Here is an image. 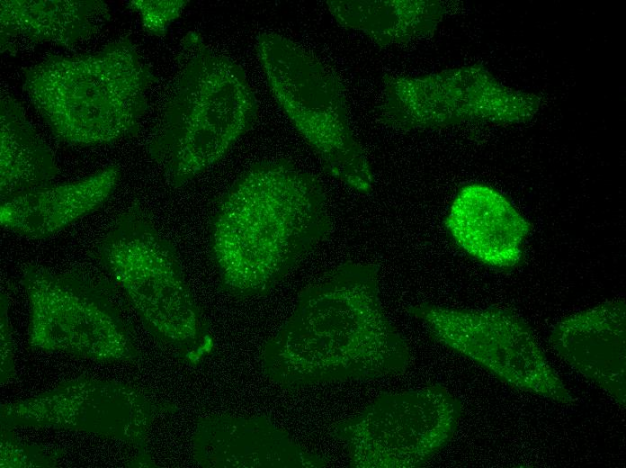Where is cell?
Here are the masks:
<instances>
[{
    "label": "cell",
    "mask_w": 626,
    "mask_h": 468,
    "mask_svg": "<svg viewBox=\"0 0 626 468\" xmlns=\"http://www.w3.org/2000/svg\"><path fill=\"white\" fill-rule=\"evenodd\" d=\"M380 269L347 261L307 284L264 346V374L282 387L300 388L405 373L411 352L384 310Z\"/></svg>",
    "instance_id": "cell-1"
},
{
    "label": "cell",
    "mask_w": 626,
    "mask_h": 468,
    "mask_svg": "<svg viewBox=\"0 0 626 468\" xmlns=\"http://www.w3.org/2000/svg\"><path fill=\"white\" fill-rule=\"evenodd\" d=\"M332 228L316 176L286 158L254 163L221 194L210 218L219 288L237 298L269 293Z\"/></svg>",
    "instance_id": "cell-2"
},
{
    "label": "cell",
    "mask_w": 626,
    "mask_h": 468,
    "mask_svg": "<svg viewBox=\"0 0 626 468\" xmlns=\"http://www.w3.org/2000/svg\"><path fill=\"white\" fill-rule=\"evenodd\" d=\"M148 150L173 188L219 162L254 126L258 104L243 68L190 31Z\"/></svg>",
    "instance_id": "cell-3"
},
{
    "label": "cell",
    "mask_w": 626,
    "mask_h": 468,
    "mask_svg": "<svg viewBox=\"0 0 626 468\" xmlns=\"http://www.w3.org/2000/svg\"><path fill=\"white\" fill-rule=\"evenodd\" d=\"M156 82L129 39L94 53L49 55L22 74L23 92L52 134L81 147L138 135Z\"/></svg>",
    "instance_id": "cell-4"
},
{
    "label": "cell",
    "mask_w": 626,
    "mask_h": 468,
    "mask_svg": "<svg viewBox=\"0 0 626 468\" xmlns=\"http://www.w3.org/2000/svg\"><path fill=\"white\" fill-rule=\"evenodd\" d=\"M95 256L158 343L191 365L213 353L209 322L175 248L139 205L116 219Z\"/></svg>",
    "instance_id": "cell-5"
},
{
    "label": "cell",
    "mask_w": 626,
    "mask_h": 468,
    "mask_svg": "<svg viewBox=\"0 0 626 468\" xmlns=\"http://www.w3.org/2000/svg\"><path fill=\"white\" fill-rule=\"evenodd\" d=\"M256 56L272 95L326 174L368 194L371 166L350 123L340 77L316 56L276 32L260 33Z\"/></svg>",
    "instance_id": "cell-6"
},
{
    "label": "cell",
    "mask_w": 626,
    "mask_h": 468,
    "mask_svg": "<svg viewBox=\"0 0 626 468\" xmlns=\"http://www.w3.org/2000/svg\"><path fill=\"white\" fill-rule=\"evenodd\" d=\"M28 298V345L101 363H132L140 354L113 289L81 271L56 272L37 263L22 268Z\"/></svg>",
    "instance_id": "cell-7"
},
{
    "label": "cell",
    "mask_w": 626,
    "mask_h": 468,
    "mask_svg": "<svg viewBox=\"0 0 626 468\" xmlns=\"http://www.w3.org/2000/svg\"><path fill=\"white\" fill-rule=\"evenodd\" d=\"M461 401L442 384L382 392L359 413L332 425L352 468H417L454 436Z\"/></svg>",
    "instance_id": "cell-8"
},
{
    "label": "cell",
    "mask_w": 626,
    "mask_h": 468,
    "mask_svg": "<svg viewBox=\"0 0 626 468\" xmlns=\"http://www.w3.org/2000/svg\"><path fill=\"white\" fill-rule=\"evenodd\" d=\"M540 105L538 95L505 86L473 64L420 76L384 75L376 113L382 124L410 131L470 122H523Z\"/></svg>",
    "instance_id": "cell-9"
},
{
    "label": "cell",
    "mask_w": 626,
    "mask_h": 468,
    "mask_svg": "<svg viewBox=\"0 0 626 468\" xmlns=\"http://www.w3.org/2000/svg\"><path fill=\"white\" fill-rule=\"evenodd\" d=\"M436 342L468 357L511 387L562 404L575 397L556 373L531 327L513 310L421 303L407 308Z\"/></svg>",
    "instance_id": "cell-10"
},
{
    "label": "cell",
    "mask_w": 626,
    "mask_h": 468,
    "mask_svg": "<svg viewBox=\"0 0 626 468\" xmlns=\"http://www.w3.org/2000/svg\"><path fill=\"white\" fill-rule=\"evenodd\" d=\"M175 411L128 383L81 375L22 400L2 403L0 424L79 431L127 443L137 449L128 467L155 468L147 437L156 416Z\"/></svg>",
    "instance_id": "cell-11"
},
{
    "label": "cell",
    "mask_w": 626,
    "mask_h": 468,
    "mask_svg": "<svg viewBox=\"0 0 626 468\" xmlns=\"http://www.w3.org/2000/svg\"><path fill=\"white\" fill-rule=\"evenodd\" d=\"M193 460L203 468H322L329 464L264 416L211 415L199 419Z\"/></svg>",
    "instance_id": "cell-12"
},
{
    "label": "cell",
    "mask_w": 626,
    "mask_h": 468,
    "mask_svg": "<svg viewBox=\"0 0 626 468\" xmlns=\"http://www.w3.org/2000/svg\"><path fill=\"white\" fill-rule=\"evenodd\" d=\"M625 302L613 299L570 314L552 328L549 344L572 368L625 408Z\"/></svg>",
    "instance_id": "cell-13"
},
{
    "label": "cell",
    "mask_w": 626,
    "mask_h": 468,
    "mask_svg": "<svg viewBox=\"0 0 626 468\" xmlns=\"http://www.w3.org/2000/svg\"><path fill=\"white\" fill-rule=\"evenodd\" d=\"M444 226L468 255L497 270H511L523 257L532 224L495 188L478 183L461 187Z\"/></svg>",
    "instance_id": "cell-14"
},
{
    "label": "cell",
    "mask_w": 626,
    "mask_h": 468,
    "mask_svg": "<svg viewBox=\"0 0 626 468\" xmlns=\"http://www.w3.org/2000/svg\"><path fill=\"white\" fill-rule=\"evenodd\" d=\"M121 178V168L109 165L82 179L19 194L1 202V225L26 238H49L103 207Z\"/></svg>",
    "instance_id": "cell-15"
},
{
    "label": "cell",
    "mask_w": 626,
    "mask_h": 468,
    "mask_svg": "<svg viewBox=\"0 0 626 468\" xmlns=\"http://www.w3.org/2000/svg\"><path fill=\"white\" fill-rule=\"evenodd\" d=\"M102 0H2L1 53L51 43L71 48L96 34L110 20Z\"/></svg>",
    "instance_id": "cell-16"
},
{
    "label": "cell",
    "mask_w": 626,
    "mask_h": 468,
    "mask_svg": "<svg viewBox=\"0 0 626 468\" xmlns=\"http://www.w3.org/2000/svg\"><path fill=\"white\" fill-rule=\"evenodd\" d=\"M341 26L362 32L380 47L402 45L434 34L445 14L440 1L330 0Z\"/></svg>",
    "instance_id": "cell-17"
},
{
    "label": "cell",
    "mask_w": 626,
    "mask_h": 468,
    "mask_svg": "<svg viewBox=\"0 0 626 468\" xmlns=\"http://www.w3.org/2000/svg\"><path fill=\"white\" fill-rule=\"evenodd\" d=\"M0 128V201L51 184L58 175L54 156L13 95L1 97Z\"/></svg>",
    "instance_id": "cell-18"
},
{
    "label": "cell",
    "mask_w": 626,
    "mask_h": 468,
    "mask_svg": "<svg viewBox=\"0 0 626 468\" xmlns=\"http://www.w3.org/2000/svg\"><path fill=\"white\" fill-rule=\"evenodd\" d=\"M60 451H50L38 445L20 441L12 428L0 429L1 468H52L58 466Z\"/></svg>",
    "instance_id": "cell-19"
},
{
    "label": "cell",
    "mask_w": 626,
    "mask_h": 468,
    "mask_svg": "<svg viewBox=\"0 0 626 468\" xmlns=\"http://www.w3.org/2000/svg\"><path fill=\"white\" fill-rule=\"evenodd\" d=\"M187 4L188 1L185 0H131L127 5L139 14L145 32L163 37Z\"/></svg>",
    "instance_id": "cell-20"
},
{
    "label": "cell",
    "mask_w": 626,
    "mask_h": 468,
    "mask_svg": "<svg viewBox=\"0 0 626 468\" xmlns=\"http://www.w3.org/2000/svg\"><path fill=\"white\" fill-rule=\"evenodd\" d=\"M0 304V346H1V383L13 378L16 374L14 364V345L12 327L8 318L9 300L1 293Z\"/></svg>",
    "instance_id": "cell-21"
}]
</instances>
